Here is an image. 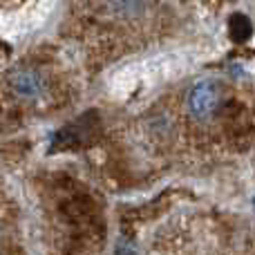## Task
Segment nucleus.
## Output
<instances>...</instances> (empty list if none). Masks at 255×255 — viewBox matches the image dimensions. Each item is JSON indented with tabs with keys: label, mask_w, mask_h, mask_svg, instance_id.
Here are the masks:
<instances>
[{
	"label": "nucleus",
	"mask_w": 255,
	"mask_h": 255,
	"mask_svg": "<svg viewBox=\"0 0 255 255\" xmlns=\"http://www.w3.org/2000/svg\"><path fill=\"white\" fill-rule=\"evenodd\" d=\"M222 99H224V92H222L220 83H215V81H199L186 94V112L197 121H208L217 115V110L222 106Z\"/></svg>",
	"instance_id": "f257e3e1"
},
{
	"label": "nucleus",
	"mask_w": 255,
	"mask_h": 255,
	"mask_svg": "<svg viewBox=\"0 0 255 255\" xmlns=\"http://www.w3.org/2000/svg\"><path fill=\"white\" fill-rule=\"evenodd\" d=\"M9 85H11L13 94L20 99H38L40 94L45 92V79L40 72L31 70V67H25V70H18L11 74L9 79Z\"/></svg>",
	"instance_id": "f03ea898"
},
{
	"label": "nucleus",
	"mask_w": 255,
	"mask_h": 255,
	"mask_svg": "<svg viewBox=\"0 0 255 255\" xmlns=\"http://www.w3.org/2000/svg\"><path fill=\"white\" fill-rule=\"evenodd\" d=\"M106 2L119 16H139L150 7L152 0H106Z\"/></svg>",
	"instance_id": "7ed1b4c3"
},
{
	"label": "nucleus",
	"mask_w": 255,
	"mask_h": 255,
	"mask_svg": "<svg viewBox=\"0 0 255 255\" xmlns=\"http://www.w3.org/2000/svg\"><path fill=\"white\" fill-rule=\"evenodd\" d=\"M231 36H233V40H238V43H244V40L251 36V22H249L247 16H233L231 18Z\"/></svg>",
	"instance_id": "20e7f679"
}]
</instances>
